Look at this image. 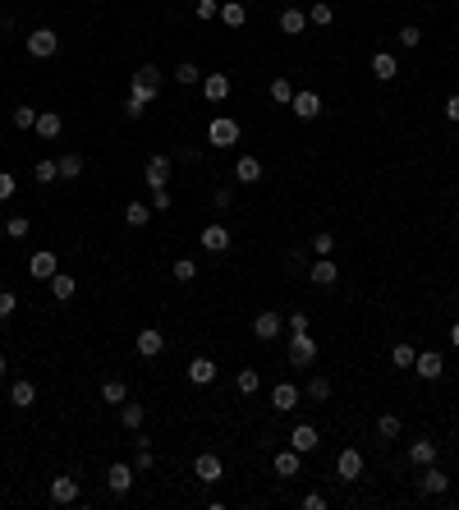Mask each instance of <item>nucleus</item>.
Listing matches in <instances>:
<instances>
[{
    "instance_id": "f257e3e1",
    "label": "nucleus",
    "mask_w": 459,
    "mask_h": 510,
    "mask_svg": "<svg viewBox=\"0 0 459 510\" xmlns=\"http://www.w3.org/2000/svg\"><path fill=\"white\" fill-rule=\"evenodd\" d=\"M129 92H133V97H143V102H156V97H161V74H156V65H143V70L133 74Z\"/></svg>"
},
{
    "instance_id": "f03ea898",
    "label": "nucleus",
    "mask_w": 459,
    "mask_h": 510,
    "mask_svg": "<svg viewBox=\"0 0 459 510\" xmlns=\"http://www.w3.org/2000/svg\"><path fill=\"white\" fill-rule=\"evenodd\" d=\"M239 120H230V115H216V120L207 124V139H211V147H234L239 143Z\"/></svg>"
},
{
    "instance_id": "7ed1b4c3",
    "label": "nucleus",
    "mask_w": 459,
    "mask_h": 510,
    "mask_svg": "<svg viewBox=\"0 0 459 510\" xmlns=\"http://www.w3.org/2000/svg\"><path fill=\"white\" fill-rule=\"evenodd\" d=\"M312 359H317V340H312L308 331H289V364H294V368H308Z\"/></svg>"
},
{
    "instance_id": "20e7f679",
    "label": "nucleus",
    "mask_w": 459,
    "mask_h": 510,
    "mask_svg": "<svg viewBox=\"0 0 459 510\" xmlns=\"http://www.w3.org/2000/svg\"><path fill=\"white\" fill-rule=\"evenodd\" d=\"M170 170H175V161H170L165 152L148 156V166H143V180H148V189H165V184H170Z\"/></svg>"
},
{
    "instance_id": "39448f33",
    "label": "nucleus",
    "mask_w": 459,
    "mask_h": 510,
    "mask_svg": "<svg viewBox=\"0 0 459 510\" xmlns=\"http://www.w3.org/2000/svg\"><path fill=\"white\" fill-rule=\"evenodd\" d=\"M55 51H60V37H55L51 28H33V33H28V55H37V60H51Z\"/></svg>"
},
{
    "instance_id": "423d86ee",
    "label": "nucleus",
    "mask_w": 459,
    "mask_h": 510,
    "mask_svg": "<svg viewBox=\"0 0 459 510\" xmlns=\"http://www.w3.org/2000/svg\"><path fill=\"white\" fill-rule=\"evenodd\" d=\"M55 271H60V258H55L51 249H37L33 258H28V276L33 281H51Z\"/></svg>"
},
{
    "instance_id": "0eeeda50",
    "label": "nucleus",
    "mask_w": 459,
    "mask_h": 510,
    "mask_svg": "<svg viewBox=\"0 0 459 510\" xmlns=\"http://www.w3.org/2000/svg\"><path fill=\"white\" fill-rule=\"evenodd\" d=\"M336 474H340V483H358L363 478V450H340V460H336Z\"/></svg>"
},
{
    "instance_id": "6e6552de",
    "label": "nucleus",
    "mask_w": 459,
    "mask_h": 510,
    "mask_svg": "<svg viewBox=\"0 0 459 510\" xmlns=\"http://www.w3.org/2000/svg\"><path fill=\"white\" fill-rule=\"evenodd\" d=\"M414 372H418V377H423V381H436V377H441V372H446V359L436 354V349H423V354L414 359Z\"/></svg>"
},
{
    "instance_id": "1a4fd4ad",
    "label": "nucleus",
    "mask_w": 459,
    "mask_h": 510,
    "mask_svg": "<svg viewBox=\"0 0 459 510\" xmlns=\"http://www.w3.org/2000/svg\"><path fill=\"white\" fill-rule=\"evenodd\" d=\"M280 327H285V318H280V313H271V308L253 318V336H258V340H276Z\"/></svg>"
},
{
    "instance_id": "9d476101",
    "label": "nucleus",
    "mask_w": 459,
    "mask_h": 510,
    "mask_svg": "<svg viewBox=\"0 0 459 510\" xmlns=\"http://www.w3.org/2000/svg\"><path fill=\"white\" fill-rule=\"evenodd\" d=\"M133 474H138L133 465H111V469H106V487H111L115 497H124L133 487Z\"/></svg>"
},
{
    "instance_id": "9b49d317",
    "label": "nucleus",
    "mask_w": 459,
    "mask_h": 510,
    "mask_svg": "<svg viewBox=\"0 0 459 510\" xmlns=\"http://www.w3.org/2000/svg\"><path fill=\"white\" fill-rule=\"evenodd\" d=\"M423 492H427V497L450 492V474H446V469H436V465H423Z\"/></svg>"
},
{
    "instance_id": "f8f14e48",
    "label": "nucleus",
    "mask_w": 459,
    "mask_h": 510,
    "mask_svg": "<svg viewBox=\"0 0 459 510\" xmlns=\"http://www.w3.org/2000/svg\"><path fill=\"white\" fill-rule=\"evenodd\" d=\"M289 111H294L299 120H317V115H321V97H317V92H294Z\"/></svg>"
},
{
    "instance_id": "ddd939ff",
    "label": "nucleus",
    "mask_w": 459,
    "mask_h": 510,
    "mask_svg": "<svg viewBox=\"0 0 459 510\" xmlns=\"http://www.w3.org/2000/svg\"><path fill=\"white\" fill-rule=\"evenodd\" d=\"M51 501H55V506H74V501H78V483H74L70 474L51 478Z\"/></svg>"
},
{
    "instance_id": "4468645a",
    "label": "nucleus",
    "mask_w": 459,
    "mask_h": 510,
    "mask_svg": "<svg viewBox=\"0 0 459 510\" xmlns=\"http://www.w3.org/2000/svg\"><path fill=\"white\" fill-rule=\"evenodd\" d=\"M294 405H299V386H294V381H280V386H271V409L289 414Z\"/></svg>"
},
{
    "instance_id": "2eb2a0df",
    "label": "nucleus",
    "mask_w": 459,
    "mask_h": 510,
    "mask_svg": "<svg viewBox=\"0 0 459 510\" xmlns=\"http://www.w3.org/2000/svg\"><path fill=\"white\" fill-rule=\"evenodd\" d=\"M289 446H294V450H299V455H308V450H317V446H321V437H317V428H312V423H299V428H294V433H289Z\"/></svg>"
},
{
    "instance_id": "dca6fc26",
    "label": "nucleus",
    "mask_w": 459,
    "mask_h": 510,
    "mask_svg": "<svg viewBox=\"0 0 459 510\" xmlns=\"http://www.w3.org/2000/svg\"><path fill=\"white\" fill-rule=\"evenodd\" d=\"M308 276H312V286H336V281H340L336 258H317V262L308 267Z\"/></svg>"
},
{
    "instance_id": "f3484780",
    "label": "nucleus",
    "mask_w": 459,
    "mask_h": 510,
    "mask_svg": "<svg viewBox=\"0 0 459 510\" xmlns=\"http://www.w3.org/2000/svg\"><path fill=\"white\" fill-rule=\"evenodd\" d=\"M33 129L42 134L46 143H55V139L65 134V120H60V111H42V115H37V124H33Z\"/></svg>"
},
{
    "instance_id": "a211bd4d",
    "label": "nucleus",
    "mask_w": 459,
    "mask_h": 510,
    "mask_svg": "<svg viewBox=\"0 0 459 510\" xmlns=\"http://www.w3.org/2000/svg\"><path fill=\"white\" fill-rule=\"evenodd\" d=\"M202 97H207V102H226L230 97V74H207L202 78Z\"/></svg>"
},
{
    "instance_id": "6ab92c4d",
    "label": "nucleus",
    "mask_w": 459,
    "mask_h": 510,
    "mask_svg": "<svg viewBox=\"0 0 459 510\" xmlns=\"http://www.w3.org/2000/svg\"><path fill=\"white\" fill-rule=\"evenodd\" d=\"M161 349H165V336H161V331H156V327L138 331V354H143V359H156V354H161Z\"/></svg>"
},
{
    "instance_id": "aec40b11",
    "label": "nucleus",
    "mask_w": 459,
    "mask_h": 510,
    "mask_svg": "<svg viewBox=\"0 0 459 510\" xmlns=\"http://www.w3.org/2000/svg\"><path fill=\"white\" fill-rule=\"evenodd\" d=\"M234 180L239 184H258L262 180V161L258 156H239V161H234Z\"/></svg>"
},
{
    "instance_id": "412c9836",
    "label": "nucleus",
    "mask_w": 459,
    "mask_h": 510,
    "mask_svg": "<svg viewBox=\"0 0 459 510\" xmlns=\"http://www.w3.org/2000/svg\"><path fill=\"white\" fill-rule=\"evenodd\" d=\"M202 249L207 253H226L230 249V230L226 225H207V230H202Z\"/></svg>"
},
{
    "instance_id": "4be33fe9",
    "label": "nucleus",
    "mask_w": 459,
    "mask_h": 510,
    "mask_svg": "<svg viewBox=\"0 0 459 510\" xmlns=\"http://www.w3.org/2000/svg\"><path fill=\"white\" fill-rule=\"evenodd\" d=\"M193 478H198V483H216L221 478V460L216 455H198L193 460Z\"/></svg>"
},
{
    "instance_id": "5701e85b",
    "label": "nucleus",
    "mask_w": 459,
    "mask_h": 510,
    "mask_svg": "<svg viewBox=\"0 0 459 510\" xmlns=\"http://www.w3.org/2000/svg\"><path fill=\"white\" fill-rule=\"evenodd\" d=\"M189 381H193V386H207V381H216V364L198 354V359L189 364Z\"/></svg>"
},
{
    "instance_id": "b1692460",
    "label": "nucleus",
    "mask_w": 459,
    "mask_h": 510,
    "mask_svg": "<svg viewBox=\"0 0 459 510\" xmlns=\"http://www.w3.org/2000/svg\"><path fill=\"white\" fill-rule=\"evenodd\" d=\"M372 74H377V83H390V78L399 74L395 55H390V51H377V55H372Z\"/></svg>"
},
{
    "instance_id": "393cba45",
    "label": "nucleus",
    "mask_w": 459,
    "mask_h": 510,
    "mask_svg": "<svg viewBox=\"0 0 459 510\" xmlns=\"http://www.w3.org/2000/svg\"><path fill=\"white\" fill-rule=\"evenodd\" d=\"M409 460H414L418 469L423 465H436V441H427V437H418L414 446H409Z\"/></svg>"
},
{
    "instance_id": "a878e982",
    "label": "nucleus",
    "mask_w": 459,
    "mask_h": 510,
    "mask_svg": "<svg viewBox=\"0 0 459 510\" xmlns=\"http://www.w3.org/2000/svg\"><path fill=\"white\" fill-rule=\"evenodd\" d=\"M304 23H308L304 9H294V5L280 9V33H285V37H299V33H304Z\"/></svg>"
},
{
    "instance_id": "bb28decb",
    "label": "nucleus",
    "mask_w": 459,
    "mask_h": 510,
    "mask_svg": "<svg viewBox=\"0 0 459 510\" xmlns=\"http://www.w3.org/2000/svg\"><path fill=\"white\" fill-rule=\"evenodd\" d=\"M33 400H37V386H33V381H14V386H9V405H14V409H28Z\"/></svg>"
},
{
    "instance_id": "cd10ccee",
    "label": "nucleus",
    "mask_w": 459,
    "mask_h": 510,
    "mask_svg": "<svg viewBox=\"0 0 459 510\" xmlns=\"http://www.w3.org/2000/svg\"><path fill=\"white\" fill-rule=\"evenodd\" d=\"M271 469H276L280 478H294V474H299V450H294V446H289V450H280V455L271 460Z\"/></svg>"
},
{
    "instance_id": "c85d7f7f",
    "label": "nucleus",
    "mask_w": 459,
    "mask_h": 510,
    "mask_svg": "<svg viewBox=\"0 0 459 510\" xmlns=\"http://www.w3.org/2000/svg\"><path fill=\"white\" fill-rule=\"evenodd\" d=\"M221 23L226 28H243L248 23V9H243L239 0H226V5H221Z\"/></svg>"
},
{
    "instance_id": "c756f323",
    "label": "nucleus",
    "mask_w": 459,
    "mask_h": 510,
    "mask_svg": "<svg viewBox=\"0 0 459 510\" xmlns=\"http://www.w3.org/2000/svg\"><path fill=\"white\" fill-rule=\"evenodd\" d=\"M143 418H148V409H143V405H129V400L120 405V428H129V433H138V428H143Z\"/></svg>"
},
{
    "instance_id": "7c9ffc66",
    "label": "nucleus",
    "mask_w": 459,
    "mask_h": 510,
    "mask_svg": "<svg viewBox=\"0 0 459 510\" xmlns=\"http://www.w3.org/2000/svg\"><path fill=\"white\" fill-rule=\"evenodd\" d=\"M74 290H78V281L74 276H65V271H55V276H51V299H74Z\"/></svg>"
},
{
    "instance_id": "2f4dec72",
    "label": "nucleus",
    "mask_w": 459,
    "mask_h": 510,
    "mask_svg": "<svg viewBox=\"0 0 459 510\" xmlns=\"http://www.w3.org/2000/svg\"><path fill=\"white\" fill-rule=\"evenodd\" d=\"M148 221H152V207H148V202H129V207H124V225H133V230H143Z\"/></svg>"
},
{
    "instance_id": "473e14b6",
    "label": "nucleus",
    "mask_w": 459,
    "mask_h": 510,
    "mask_svg": "<svg viewBox=\"0 0 459 510\" xmlns=\"http://www.w3.org/2000/svg\"><path fill=\"white\" fill-rule=\"evenodd\" d=\"M101 400L106 405H124V400H129V386H124V381H101Z\"/></svg>"
},
{
    "instance_id": "72a5a7b5",
    "label": "nucleus",
    "mask_w": 459,
    "mask_h": 510,
    "mask_svg": "<svg viewBox=\"0 0 459 510\" xmlns=\"http://www.w3.org/2000/svg\"><path fill=\"white\" fill-rule=\"evenodd\" d=\"M33 175H37V184H51V180H60V161H51V156H42V161L33 166Z\"/></svg>"
},
{
    "instance_id": "f704fd0d",
    "label": "nucleus",
    "mask_w": 459,
    "mask_h": 510,
    "mask_svg": "<svg viewBox=\"0 0 459 510\" xmlns=\"http://www.w3.org/2000/svg\"><path fill=\"white\" fill-rule=\"evenodd\" d=\"M78 175H83V156H78V152H65V156H60V180H78Z\"/></svg>"
},
{
    "instance_id": "c9c22d12",
    "label": "nucleus",
    "mask_w": 459,
    "mask_h": 510,
    "mask_svg": "<svg viewBox=\"0 0 459 510\" xmlns=\"http://www.w3.org/2000/svg\"><path fill=\"white\" fill-rule=\"evenodd\" d=\"M152 465H156V455H152V441H148V437H138V455H133V469H138V474H148Z\"/></svg>"
},
{
    "instance_id": "e433bc0d",
    "label": "nucleus",
    "mask_w": 459,
    "mask_h": 510,
    "mask_svg": "<svg viewBox=\"0 0 459 510\" xmlns=\"http://www.w3.org/2000/svg\"><path fill=\"white\" fill-rule=\"evenodd\" d=\"M271 102H276V106H289V102H294V87H289V78H271Z\"/></svg>"
},
{
    "instance_id": "4c0bfd02",
    "label": "nucleus",
    "mask_w": 459,
    "mask_h": 510,
    "mask_svg": "<svg viewBox=\"0 0 459 510\" xmlns=\"http://www.w3.org/2000/svg\"><path fill=\"white\" fill-rule=\"evenodd\" d=\"M234 386L243 391V396H253V391L262 386V377H258V368H239V377H234Z\"/></svg>"
},
{
    "instance_id": "58836bf2",
    "label": "nucleus",
    "mask_w": 459,
    "mask_h": 510,
    "mask_svg": "<svg viewBox=\"0 0 459 510\" xmlns=\"http://www.w3.org/2000/svg\"><path fill=\"white\" fill-rule=\"evenodd\" d=\"M312 253H317V258H331V253H336V234L317 230V234H312Z\"/></svg>"
},
{
    "instance_id": "ea45409f",
    "label": "nucleus",
    "mask_w": 459,
    "mask_h": 510,
    "mask_svg": "<svg viewBox=\"0 0 459 510\" xmlns=\"http://www.w3.org/2000/svg\"><path fill=\"white\" fill-rule=\"evenodd\" d=\"M377 437H382V441H395V437H399V418H395V414H382V418H377Z\"/></svg>"
},
{
    "instance_id": "a19ab883",
    "label": "nucleus",
    "mask_w": 459,
    "mask_h": 510,
    "mask_svg": "<svg viewBox=\"0 0 459 510\" xmlns=\"http://www.w3.org/2000/svg\"><path fill=\"white\" fill-rule=\"evenodd\" d=\"M331 18H336V9H331V5H326V0H317V5H312V9H308V23H317V28H326V23H331Z\"/></svg>"
},
{
    "instance_id": "79ce46f5",
    "label": "nucleus",
    "mask_w": 459,
    "mask_h": 510,
    "mask_svg": "<svg viewBox=\"0 0 459 510\" xmlns=\"http://www.w3.org/2000/svg\"><path fill=\"white\" fill-rule=\"evenodd\" d=\"M9 120H14V129H33V124H37V111H33V106H14V115H9Z\"/></svg>"
},
{
    "instance_id": "37998d69",
    "label": "nucleus",
    "mask_w": 459,
    "mask_h": 510,
    "mask_svg": "<svg viewBox=\"0 0 459 510\" xmlns=\"http://www.w3.org/2000/svg\"><path fill=\"white\" fill-rule=\"evenodd\" d=\"M395 42H399V46H404V51H414V46H418V42H423V33H418V28H414V23H404V28H399V33H395Z\"/></svg>"
},
{
    "instance_id": "c03bdc74",
    "label": "nucleus",
    "mask_w": 459,
    "mask_h": 510,
    "mask_svg": "<svg viewBox=\"0 0 459 510\" xmlns=\"http://www.w3.org/2000/svg\"><path fill=\"white\" fill-rule=\"evenodd\" d=\"M175 281H193V276H198V262H193V258H175Z\"/></svg>"
},
{
    "instance_id": "a18cd8bd",
    "label": "nucleus",
    "mask_w": 459,
    "mask_h": 510,
    "mask_svg": "<svg viewBox=\"0 0 459 510\" xmlns=\"http://www.w3.org/2000/svg\"><path fill=\"white\" fill-rule=\"evenodd\" d=\"M414 345H395V349H390V364H395V368H414Z\"/></svg>"
},
{
    "instance_id": "49530a36",
    "label": "nucleus",
    "mask_w": 459,
    "mask_h": 510,
    "mask_svg": "<svg viewBox=\"0 0 459 510\" xmlns=\"http://www.w3.org/2000/svg\"><path fill=\"white\" fill-rule=\"evenodd\" d=\"M28 230H33V221H28V217H9V221H5V234H9V239H23Z\"/></svg>"
},
{
    "instance_id": "de8ad7c7",
    "label": "nucleus",
    "mask_w": 459,
    "mask_h": 510,
    "mask_svg": "<svg viewBox=\"0 0 459 510\" xmlns=\"http://www.w3.org/2000/svg\"><path fill=\"white\" fill-rule=\"evenodd\" d=\"M198 78H202V74H198V65H189V60H184L179 70H175V83H184V87H193Z\"/></svg>"
},
{
    "instance_id": "09e8293b",
    "label": "nucleus",
    "mask_w": 459,
    "mask_h": 510,
    "mask_svg": "<svg viewBox=\"0 0 459 510\" xmlns=\"http://www.w3.org/2000/svg\"><path fill=\"white\" fill-rule=\"evenodd\" d=\"M193 14L207 23V18H221V5H216V0H198V5H193Z\"/></svg>"
},
{
    "instance_id": "8fccbe9b",
    "label": "nucleus",
    "mask_w": 459,
    "mask_h": 510,
    "mask_svg": "<svg viewBox=\"0 0 459 510\" xmlns=\"http://www.w3.org/2000/svg\"><path fill=\"white\" fill-rule=\"evenodd\" d=\"M326 396H331V381L326 377H312L308 381V400H326Z\"/></svg>"
},
{
    "instance_id": "3c124183",
    "label": "nucleus",
    "mask_w": 459,
    "mask_h": 510,
    "mask_svg": "<svg viewBox=\"0 0 459 510\" xmlns=\"http://www.w3.org/2000/svg\"><path fill=\"white\" fill-rule=\"evenodd\" d=\"M14 308H18V294L0 286V318H9V313H14Z\"/></svg>"
},
{
    "instance_id": "603ef678",
    "label": "nucleus",
    "mask_w": 459,
    "mask_h": 510,
    "mask_svg": "<svg viewBox=\"0 0 459 510\" xmlns=\"http://www.w3.org/2000/svg\"><path fill=\"white\" fill-rule=\"evenodd\" d=\"M143 111H148V102H143V97H133V92H129V102H124V115H129V120H138Z\"/></svg>"
},
{
    "instance_id": "864d4df0",
    "label": "nucleus",
    "mask_w": 459,
    "mask_h": 510,
    "mask_svg": "<svg viewBox=\"0 0 459 510\" xmlns=\"http://www.w3.org/2000/svg\"><path fill=\"white\" fill-rule=\"evenodd\" d=\"M152 212H170V189H152Z\"/></svg>"
},
{
    "instance_id": "5fc2aeb1",
    "label": "nucleus",
    "mask_w": 459,
    "mask_h": 510,
    "mask_svg": "<svg viewBox=\"0 0 459 510\" xmlns=\"http://www.w3.org/2000/svg\"><path fill=\"white\" fill-rule=\"evenodd\" d=\"M14 189H18V184H14V175H9V170H0V202H5V198H14Z\"/></svg>"
},
{
    "instance_id": "6e6d98bb",
    "label": "nucleus",
    "mask_w": 459,
    "mask_h": 510,
    "mask_svg": "<svg viewBox=\"0 0 459 510\" xmlns=\"http://www.w3.org/2000/svg\"><path fill=\"white\" fill-rule=\"evenodd\" d=\"M304 510H326V497H321V492H308V497H304Z\"/></svg>"
},
{
    "instance_id": "4d7b16f0",
    "label": "nucleus",
    "mask_w": 459,
    "mask_h": 510,
    "mask_svg": "<svg viewBox=\"0 0 459 510\" xmlns=\"http://www.w3.org/2000/svg\"><path fill=\"white\" fill-rule=\"evenodd\" d=\"M446 120H450V124H459V92L450 97V102H446Z\"/></svg>"
},
{
    "instance_id": "13d9d810",
    "label": "nucleus",
    "mask_w": 459,
    "mask_h": 510,
    "mask_svg": "<svg viewBox=\"0 0 459 510\" xmlns=\"http://www.w3.org/2000/svg\"><path fill=\"white\" fill-rule=\"evenodd\" d=\"M450 345L459 349V322H455V327H450Z\"/></svg>"
},
{
    "instance_id": "bf43d9fd",
    "label": "nucleus",
    "mask_w": 459,
    "mask_h": 510,
    "mask_svg": "<svg viewBox=\"0 0 459 510\" xmlns=\"http://www.w3.org/2000/svg\"><path fill=\"white\" fill-rule=\"evenodd\" d=\"M5 368H9V364H5V354H0V377H5Z\"/></svg>"
},
{
    "instance_id": "052dcab7",
    "label": "nucleus",
    "mask_w": 459,
    "mask_h": 510,
    "mask_svg": "<svg viewBox=\"0 0 459 510\" xmlns=\"http://www.w3.org/2000/svg\"><path fill=\"white\" fill-rule=\"evenodd\" d=\"M455 225H459V217H455Z\"/></svg>"
}]
</instances>
